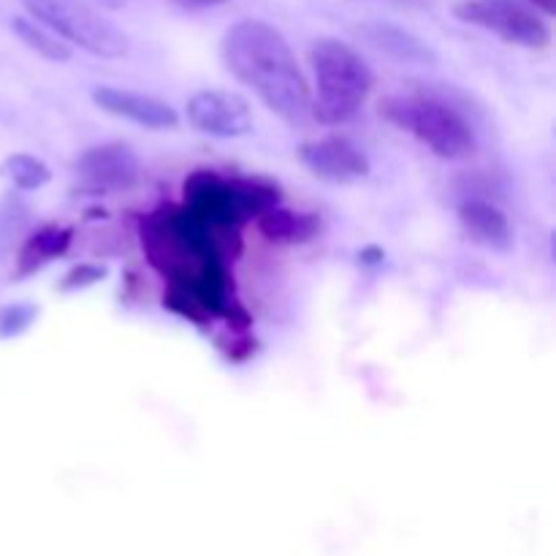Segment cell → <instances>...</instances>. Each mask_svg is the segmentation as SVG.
Returning <instances> with one entry per match:
<instances>
[{"label":"cell","instance_id":"obj_1","mask_svg":"<svg viewBox=\"0 0 556 556\" xmlns=\"http://www.w3.org/2000/svg\"><path fill=\"white\" fill-rule=\"evenodd\" d=\"M220 58L237 81L291 128L313 123V90L286 36L264 20H239L226 30Z\"/></svg>","mask_w":556,"mask_h":556},{"label":"cell","instance_id":"obj_2","mask_svg":"<svg viewBox=\"0 0 556 556\" xmlns=\"http://www.w3.org/2000/svg\"><path fill=\"white\" fill-rule=\"evenodd\" d=\"M380 117L394 128L421 141L432 155L443 161H470L478 150V134L465 109L456 106L443 90L400 92L378 103Z\"/></svg>","mask_w":556,"mask_h":556},{"label":"cell","instance_id":"obj_9","mask_svg":"<svg viewBox=\"0 0 556 556\" xmlns=\"http://www.w3.org/2000/svg\"><path fill=\"white\" fill-rule=\"evenodd\" d=\"M92 103L101 112L112 114L117 119H128V123L139 125L147 130H174L179 125L177 109L168 106L166 101L147 92L125 90V87L114 85H98L90 90Z\"/></svg>","mask_w":556,"mask_h":556},{"label":"cell","instance_id":"obj_23","mask_svg":"<svg viewBox=\"0 0 556 556\" xmlns=\"http://www.w3.org/2000/svg\"><path fill=\"white\" fill-rule=\"evenodd\" d=\"M92 5H96V9H109V11H119L123 9L125 3H128V0H90Z\"/></svg>","mask_w":556,"mask_h":556},{"label":"cell","instance_id":"obj_7","mask_svg":"<svg viewBox=\"0 0 556 556\" xmlns=\"http://www.w3.org/2000/svg\"><path fill=\"white\" fill-rule=\"evenodd\" d=\"M299 161L304 163L313 177L324 179L329 185H353L369 177L372 163H369L367 152L358 144H353L348 136L331 134L324 139L304 141L299 147Z\"/></svg>","mask_w":556,"mask_h":556},{"label":"cell","instance_id":"obj_4","mask_svg":"<svg viewBox=\"0 0 556 556\" xmlns=\"http://www.w3.org/2000/svg\"><path fill=\"white\" fill-rule=\"evenodd\" d=\"M30 20L52 30L71 47L85 49L92 58L119 60L130 52V41L101 9L87 0H22Z\"/></svg>","mask_w":556,"mask_h":556},{"label":"cell","instance_id":"obj_17","mask_svg":"<svg viewBox=\"0 0 556 556\" xmlns=\"http://www.w3.org/2000/svg\"><path fill=\"white\" fill-rule=\"evenodd\" d=\"M3 174L9 177V182L14 185L16 190H38L52 179V172H49L47 163L41 157L30 155V152H14L3 161Z\"/></svg>","mask_w":556,"mask_h":556},{"label":"cell","instance_id":"obj_21","mask_svg":"<svg viewBox=\"0 0 556 556\" xmlns=\"http://www.w3.org/2000/svg\"><path fill=\"white\" fill-rule=\"evenodd\" d=\"M532 11H538L541 16H554L556 14V0H525Z\"/></svg>","mask_w":556,"mask_h":556},{"label":"cell","instance_id":"obj_18","mask_svg":"<svg viewBox=\"0 0 556 556\" xmlns=\"http://www.w3.org/2000/svg\"><path fill=\"white\" fill-rule=\"evenodd\" d=\"M38 318V307L30 302H11L0 307V340H14L25 334Z\"/></svg>","mask_w":556,"mask_h":556},{"label":"cell","instance_id":"obj_16","mask_svg":"<svg viewBox=\"0 0 556 556\" xmlns=\"http://www.w3.org/2000/svg\"><path fill=\"white\" fill-rule=\"evenodd\" d=\"M27 223H30V210L20 195L9 193L0 199V261L14 253L16 242L25 237Z\"/></svg>","mask_w":556,"mask_h":556},{"label":"cell","instance_id":"obj_5","mask_svg":"<svg viewBox=\"0 0 556 556\" xmlns=\"http://www.w3.org/2000/svg\"><path fill=\"white\" fill-rule=\"evenodd\" d=\"M454 16L465 25L494 33L505 43L525 49H546L552 43V27L525 0H462Z\"/></svg>","mask_w":556,"mask_h":556},{"label":"cell","instance_id":"obj_8","mask_svg":"<svg viewBox=\"0 0 556 556\" xmlns=\"http://www.w3.org/2000/svg\"><path fill=\"white\" fill-rule=\"evenodd\" d=\"M74 168L92 190H101V193L134 188L141 174L139 155L128 144H119V141L90 147V150L76 157Z\"/></svg>","mask_w":556,"mask_h":556},{"label":"cell","instance_id":"obj_14","mask_svg":"<svg viewBox=\"0 0 556 556\" xmlns=\"http://www.w3.org/2000/svg\"><path fill=\"white\" fill-rule=\"evenodd\" d=\"M228 188H231V195L237 201V210L244 223L275 210L282 201L280 185L264 177H233L228 179Z\"/></svg>","mask_w":556,"mask_h":556},{"label":"cell","instance_id":"obj_22","mask_svg":"<svg viewBox=\"0 0 556 556\" xmlns=\"http://www.w3.org/2000/svg\"><path fill=\"white\" fill-rule=\"evenodd\" d=\"M177 3L188 5V9H215V5L228 3V0H177Z\"/></svg>","mask_w":556,"mask_h":556},{"label":"cell","instance_id":"obj_15","mask_svg":"<svg viewBox=\"0 0 556 556\" xmlns=\"http://www.w3.org/2000/svg\"><path fill=\"white\" fill-rule=\"evenodd\" d=\"M11 30L14 36L25 43L30 52H36L38 58L49 60V63H68L71 60V47L60 41L52 30H47L43 25H38L30 16H14L11 20Z\"/></svg>","mask_w":556,"mask_h":556},{"label":"cell","instance_id":"obj_6","mask_svg":"<svg viewBox=\"0 0 556 556\" xmlns=\"http://www.w3.org/2000/svg\"><path fill=\"white\" fill-rule=\"evenodd\" d=\"M190 128L212 139H242L253 130V109L248 98L231 90H199L185 106Z\"/></svg>","mask_w":556,"mask_h":556},{"label":"cell","instance_id":"obj_19","mask_svg":"<svg viewBox=\"0 0 556 556\" xmlns=\"http://www.w3.org/2000/svg\"><path fill=\"white\" fill-rule=\"evenodd\" d=\"M109 277V266L106 264H96V261H81V264L71 266L68 271L63 275V280L58 282V291L63 293H74V291H85V288L98 286Z\"/></svg>","mask_w":556,"mask_h":556},{"label":"cell","instance_id":"obj_13","mask_svg":"<svg viewBox=\"0 0 556 556\" xmlns=\"http://www.w3.org/2000/svg\"><path fill=\"white\" fill-rule=\"evenodd\" d=\"M255 226L275 244H307L318 237L324 223L315 212H293L286 206H275L255 217Z\"/></svg>","mask_w":556,"mask_h":556},{"label":"cell","instance_id":"obj_10","mask_svg":"<svg viewBox=\"0 0 556 556\" xmlns=\"http://www.w3.org/2000/svg\"><path fill=\"white\" fill-rule=\"evenodd\" d=\"M358 36L369 47L378 49L380 54H386V58H391L400 65H418V68H432V65H438V52L421 36H416L407 27L396 25V22H364V25H358Z\"/></svg>","mask_w":556,"mask_h":556},{"label":"cell","instance_id":"obj_11","mask_svg":"<svg viewBox=\"0 0 556 556\" xmlns=\"http://www.w3.org/2000/svg\"><path fill=\"white\" fill-rule=\"evenodd\" d=\"M459 226L465 231V237L472 244L483 250H492V253H510L514 250V226H510L508 215L500 210L497 204L486 199H467L462 201L459 210Z\"/></svg>","mask_w":556,"mask_h":556},{"label":"cell","instance_id":"obj_3","mask_svg":"<svg viewBox=\"0 0 556 556\" xmlns=\"http://www.w3.org/2000/svg\"><path fill=\"white\" fill-rule=\"evenodd\" d=\"M309 68L315 76L313 123L329 128L351 123L375 85L367 60L340 38H320L309 47Z\"/></svg>","mask_w":556,"mask_h":556},{"label":"cell","instance_id":"obj_12","mask_svg":"<svg viewBox=\"0 0 556 556\" xmlns=\"http://www.w3.org/2000/svg\"><path fill=\"white\" fill-rule=\"evenodd\" d=\"M71 242H74V228L65 226H41L27 233L25 242L20 244V253H16L14 280H27V277L38 275L43 266L65 255Z\"/></svg>","mask_w":556,"mask_h":556},{"label":"cell","instance_id":"obj_20","mask_svg":"<svg viewBox=\"0 0 556 556\" xmlns=\"http://www.w3.org/2000/svg\"><path fill=\"white\" fill-rule=\"evenodd\" d=\"M220 348L226 351L228 362H248L255 353V340L248 337V331H233L231 342H220Z\"/></svg>","mask_w":556,"mask_h":556}]
</instances>
